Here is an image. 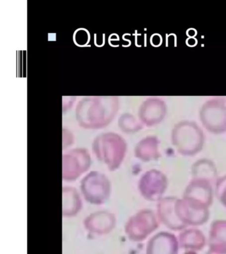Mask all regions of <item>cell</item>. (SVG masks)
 I'll return each instance as SVG.
<instances>
[{
  "label": "cell",
  "mask_w": 226,
  "mask_h": 254,
  "mask_svg": "<svg viewBox=\"0 0 226 254\" xmlns=\"http://www.w3.org/2000/svg\"><path fill=\"white\" fill-rule=\"evenodd\" d=\"M114 216L106 212H98L88 216L84 221V226L91 232L96 234H108L114 228Z\"/></svg>",
  "instance_id": "5"
},
{
  "label": "cell",
  "mask_w": 226,
  "mask_h": 254,
  "mask_svg": "<svg viewBox=\"0 0 226 254\" xmlns=\"http://www.w3.org/2000/svg\"><path fill=\"white\" fill-rule=\"evenodd\" d=\"M216 194L220 201L226 207V177H224L218 181Z\"/></svg>",
  "instance_id": "7"
},
{
  "label": "cell",
  "mask_w": 226,
  "mask_h": 254,
  "mask_svg": "<svg viewBox=\"0 0 226 254\" xmlns=\"http://www.w3.org/2000/svg\"><path fill=\"white\" fill-rule=\"evenodd\" d=\"M139 187L143 196L147 199L158 200L165 191L166 179L158 171H150L143 176Z\"/></svg>",
  "instance_id": "3"
},
{
  "label": "cell",
  "mask_w": 226,
  "mask_h": 254,
  "mask_svg": "<svg viewBox=\"0 0 226 254\" xmlns=\"http://www.w3.org/2000/svg\"><path fill=\"white\" fill-rule=\"evenodd\" d=\"M80 198L78 192L73 188L63 189V215L73 216L80 210Z\"/></svg>",
  "instance_id": "6"
},
{
  "label": "cell",
  "mask_w": 226,
  "mask_h": 254,
  "mask_svg": "<svg viewBox=\"0 0 226 254\" xmlns=\"http://www.w3.org/2000/svg\"><path fill=\"white\" fill-rule=\"evenodd\" d=\"M87 154L86 152L76 150L63 158V179L67 181L75 180L88 170L90 161Z\"/></svg>",
  "instance_id": "4"
},
{
  "label": "cell",
  "mask_w": 226,
  "mask_h": 254,
  "mask_svg": "<svg viewBox=\"0 0 226 254\" xmlns=\"http://www.w3.org/2000/svg\"><path fill=\"white\" fill-rule=\"evenodd\" d=\"M81 190L88 202L95 204H102L110 193V184L104 175L92 172L83 179Z\"/></svg>",
  "instance_id": "1"
},
{
  "label": "cell",
  "mask_w": 226,
  "mask_h": 254,
  "mask_svg": "<svg viewBox=\"0 0 226 254\" xmlns=\"http://www.w3.org/2000/svg\"><path fill=\"white\" fill-rule=\"evenodd\" d=\"M155 216L149 210H142L132 216L126 226L127 235L133 241H142L157 228Z\"/></svg>",
  "instance_id": "2"
}]
</instances>
